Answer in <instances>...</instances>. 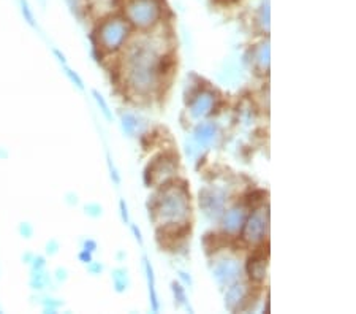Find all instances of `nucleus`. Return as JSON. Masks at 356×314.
<instances>
[{
  "label": "nucleus",
  "mask_w": 356,
  "mask_h": 314,
  "mask_svg": "<svg viewBox=\"0 0 356 314\" xmlns=\"http://www.w3.org/2000/svg\"><path fill=\"white\" fill-rule=\"evenodd\" d=\"M159 45L156 40L141 38L131 43L124 62L125 84L136 95H152L162 88L163 79L159 73Z\"/></svg>",
  "instance_id": "1"
},
{
  "label": "nucleus",
  "mask_w": 356,
  "mask_h": 314,
  "mask_svg": "<svg viewBox=\"0 0 356 314\" xmlns=\"http://www.w3.org/2000/svg\"><path fill=\"white\" fill-rule=\"evenodd\" d=\"M147 210L149 218L157 226H175L186 224L192 216L191 194L187 189V182L173 180L160 186L152 197H149Z\"/></svg>",
  "instance_id": "2"
},
{
  "label": "nucleus",
  "mask_w": 356,
  "mask_h": 314,
  "mask_svg": "<svg viewBox=\"0 0 356 314\" xmlns=\"http://www.w3.org/2000/svg\"><path fill=\"white\" fill-rule=\"evenodd\" d=\"M131 33L130 22L122 16H108L95 29L97 48L103 53H116L127 43Z\"/></svg>",
  "instance_id": "3"
},
{
  "label": "nucleus",
  "mask_w": 356,
  "mask_h": 314,
  "mask_svg": "<svg viewBox=\"0 0 356 314\" xmlns=\"http://www.w3.org/2000/svg\"><path fill=\"white\" fill-rule=\"evenodd\" d=\"M162 16V0H129L125 5V19L140 31H151L157 27Z\"/></svg>",
  "instance_id": "4"
},
{
  "label": "nucleus",
  "mask_w": 356,
  "mask_h": 314,
  "mask_svg": "<svg viewBox=\"0 0 356 314\" xmlns=\"http://www.w3.org/2000/svg\"><path fill=\"white\" fill-rule=\"evenodd\" d=\"M179 157L175 152H163L154 157L145 170V185L147 187H160L177 178Z\"/></svg>",
  "instance_id": "5"
},
{
  "label": "nucleus",
  "mask_w": 356,
  "mask_h": 314,
  "mask_svg": "<svg viewBox=\"0 0 356 314\" xmlns=\"http://www.w3.org/2000/svg\"><path fill=\"white\" fill-rule=\"evenodd\" d=\"M269 235V205L263 203L260 207L254 208L250 214H247L241 238L245 244L250 246H261L268 242Z\"/></svg>",
  "instance_id": "6"
},
{
  "label": "nucleus",
  "mask_w": 356,
  "mask_h": 314,
  "mask_svg": "<svg viewBox=\"0 0 356 314\" xmlns=\"http://www.w3.org/2000/svg\"><path fill=\"white\" fill-rule=\"evenodd\" d=\"M200 208L209 221H220L227 210V194L219 187H204L198 196Z\"/></svg>",
  "instance_id": "7"
},
{
  "label": "nucleus",
  "mask_w": 356,
  "mask_h": 314,
  "mask_svg": "<svg viewBox=\"0 0 356 314\" xmlns=\"http://www.w3.org/2000/svg\"><path fill=\"white\" fill-rule=\"evenodd\" d=\"M212 278L220 289H227L228 285L238 283L243 279V264L238 257L227 256L216 262L212 267Z\"/></svg>",
  "instance_id": "8"
},
{
  "label": "nucleus",
  "mask_w": 356,
  "mask_h": 314,
  "mask_svg": "<svg viewBox=\"0 0 356 314\" xmlns=\"http://www.w3.org/2000/svg\"><path fill=\"white\" fill-rule=\"evenodd\" d=\"M250 300H252L250 285L247 283L238 281L227 288L223 305H225L227 311L238 313V311H245L247 306L250 305Z\"/></svg>",
  "instance_id": "9"
},
{
  "label": "nucleus",
  "mask_w": 356,
  "mask_h": 314,
  "mask_svg": "<svg viewBox=\"0 0 356 314\" xmlns=\"http://www.w3.org/2000/svg\"><path fill=\"white\" fill-rule=\"evenodd\" d=\"M249 208L245 207L244 203H236L233 207L223 211L220 224H222V232L228 237H238L241 235V230H243L244 222L247 219V214H249Z\"/></svg>",
  "instance_id": "10"
},
{
  "label": "nucleus",
  "mask_w": 356,
  "mask_h": 314,
  "mask_svg": "<svg viewBox=\"0 0 356 314\" xmlns=\"http://www.w3.org/2000/svg\"><path fill=\"white\" fill-rule=\"evenodd\" d=\"M217 104V93L214 89H200L193 94V99L188 105V113L193 119H204L214 111Z\"/></svg>",
  "instance_id": "11"
},
{
  "label": "nucleus",
  "mask_w": 356,
  "mask_h": 314,
  "mask_svg": "<svg viewBox=\"0 0 356 314\" xmlns=\"http://www.w3.org/2000/svg\"><path fill=\"white\" fill-rule=\"evenodd\" d=\"M268 249L265 251L263 248L255 249L252 256L247 259L245 264V272L249 275V279L252 283L260 284L266 279L268 276Z\"/></svg>",
  "instance_id": "12"
},
{
  "label": "nucleus",
  "mask_w": 356,
  "mask_h": 314,
  "mask_svg": "<svg viewBox=\"0 0 356 314\" xmlns=\"http://www.w3.org/2000/svg\"><path fill=\"white\" fill-rule=\"evenodd\" d=\"M219 135V125L214 121H203L195 125L192 132V140L200 148H208L216 141Z\"/></svg>",
  "instance_id": "13"
},
{
  "label": "nucleus",
  "mask_w": 356,
  "mask_h": 314,
  "mask_svg": "<svg viewBox=\"0 0 356 314\" xmlns=\"http://www.w3.org/2000/svg\"><path fill=\"white\" fill-rule=\"evenodd\" d=\"M252 64H254L257 73L268 75L269 67H271V45L269 40H263L252 49Z\"/></svg>",
  "instance_id": "14"
},
{
  "label": "nucleus",
  "mask_w": 356,
  "mask_h": 314,
  "mask_svg": "<svg viewBox=\"0 0 356 314\" xmlns=\"http://www.w3.org/2000/svg\"><path fill=\"white\" fill-rule=\"evenodd\" d=\"M143 267H145L146 273V281H147V292H149V304H151L152 313H159L160 308V299L157 292V281H156V272H154V267L149 260V257L145 254L143 256Z\"/></svg>",
  "instance_id": "15"
},
{
  "label": "nucleus",
  "mask_w": 356,
  "mask_h": 314,
  "mask_svg": "<svg viewBox=\"0 0 356 314\" xmlns=\"http://www.w3.org/2000/svg\"><path fill=\"white\" fill-rule=\"evenodd\" d=\"M255 24L258 31L269 33L271 31V0H263L255 15Z\"/></svg>",
  "instance_id": "16"
},
{
  "label": "nucleus",
  "mask_w": 356,
  "mask_h": 314,
  "mask_svg": "<svg viewBox=\"0 0 356 314\" xmlns=\"http://www.w3.org/2000/svg\"><path fill=\"white\" fill-rule=\"evenodd\" d=\"M111 279H113V288L118 294H124L130 289L131 279H130V275H129V270L125 267L114 268L113 273H111Z\"/></svg>",
  "instance_id": "17"
},
{
  "label": "nucleus",
  "mask_w": 356,
  "mask_h": 314,
  "mask_svg": "<svg viewBox=\"0 0 356 314\" xmlns=\"http://www.w3.org/2000/svg\"><path fill=\"white\" fill-rule=\"evenodd\" d=\"M140 127H141V121L135 113L125 111L120 114V129H122V132L125 135L136 136V134L140 132Z\"/></svg>",
  "instance_id": "18"
},
{
  "label": "nucleus",
  "mask_w": 356,
  "mask_h": 314,
  "mask_svg": "<svg viewBox=\"0 0 356 314\" xmlns=\"http://www.w3.org/2000/svg\"><path fill=\"white\" fill-rule=\"evenodd\" d=\"M171 292H173V297H175L176 308L186 306L188 310V297H187L186 285L179 281H173L171 283Z\"/></svg>",
  "instance_id": "19"
},
{
  "label": "nucleus",
  "mask_w": 356,
  "mask_h": 314,
  "mask_svg": "<svg viewBox=\"0 0 356 314\" xmlns=\"http://www.w3.org/2000/svg\"><path fill=\"white\" fill-rule=\"evenodd\" d=\"M92 95H94L95 104H97V107L100 108L103 118H105L108 123H113L114 121V114H113V110L110 108V105H108V102H106L105 97H103L97 89H92Z\"/></svg>",
  "instance_id": "20"
},
{
  "label": "nucleus",
  "mask_w": 356,
  "mask_h": 314,
  "mask_svg": "<svg viewBox=\"0 0 356 314\" xmlns=\"http://www.w3.org/2000/svg\"><path fill=\"white\" fill-rule=\"evenodd\" d=\"M49 281H51L49 275L44 272V268H42V270H32V276H31L32 289L42 290L44 288H48Z\"/></svg>",
  "instance_id": "21"
},
{
  "label": "nucleus",
  "mask_w": 356,
  "mask_h": 314,
  "mask_svg": "<svg viewBox=\"0 0 356 314\" xmlns=\"http://www.w3.org/2000/svg\"><path fill=\"white\" fill-rule=\"evenodd\" d=\"M19 7H21V13L24 16V21L27 24H31L32 27H37L35 22V15H33V10L29 3V0H19Z\"/></svg>",
  "instance_id": "22"
},
{
  "label": "nucleus",
  "mask_w": 356,
  "mask_h": 314,
  "mask_svg": "<svg viewBox=\"0 0 356 314\" xmlns=\"http://www.w3.org/2000/svg\"><path fill=\"white\" fill-rule=\"evenodd\" d=\"M106 162H108V168H110V176H111L113 182L116 186H120V182H122V176H120V171L118 170L116 164L113 162V157L110 152H106Z\"/></svg>",
  "instance_id": "23"
},
{
  "label": "nucleus",
  "mask_w": 356,
  "mask_h": 314,
  "mask_svg": "<svg viewBox=\"0 0 356 314\" xmlns=\"http://www.w3.org/2000/svg\"><path fill=\"white\" fill-rule=\"evenodd\" d=\"M84 213L92 219H99L103 216V207L97 202H90L88 205H84Z\"/></svg>",
  "instance_id": "24"
},
{
  "label": "nucleus",
  "mask_w": 356,
  "mask_h": 314,
  "mask_svg": "<svg viewBox=\"0 0 356 314\" xmlns=\"http://www.w3.org/2000/svg\"><path fill=\"white\" fill-rule=\"evenodd\" d=\"M62 67H64V73L67 75V78L70 79L72 84H73V86H76V88H78L79 91H84V81H83V78L79 77L76 72L72 70V68L68 67L67 64H64Z\"/></svg>",
  "instance_id": "25"
},
{
  "label": "nucleus",
  "mask_w": 356,
  "mask_h": 314,
  "mask_svg": "<svg viewBox=\"0 0 356 314\" xmlns=\"http://www.w3.org/2000/svg\"><path fill=\"white\" fill-rule=\"evenodd\" d=\"M67 3L73 13L79 16L86 10V3H88V0H67Z\"/></svg>",
  "instance_id": "26"
},
{
  "label": "nucleus",
  "mask_w": 356,
  "mask_h": 314,
  "mask_svg": "<svg viewBox=\"0 0 356 314\" xmlns=\"http://www.w3.org/2000/svg\"><path fill=\"white\" fill-rule=\"evenodd\" d=\"M119 210H120V218H122L124 224H130L129 205H127V202H125V198H119Z\"/></svg>",
  "instance_id": "27"
},
{
  "label": "nucleus",
  "mask_w": 356,
  "mask_h": 314,
  "mask_svg": "<svg viewBox=\"0 0 356 314\" xmlns=\"http://www.w3.org/2000/svg\"><path fill=\"white\" fill-rule=\"evenodd\" d=\"M103 270H105V265H103L102 262L92 260V262H89V264H88V272L90 273V275L99 276V275H102Z\"/></svg>",
  "instance_id": "28"
},
{
  "label": "nucleus",
  "mask_w": 356,
  "mask_h": 314,
  "mask_svg": "<svg viewBox=\"0 0 356 314\" xmlns=\"http://www.w3.org/2000/svg\"><path fill=\"white\" fill-rule=\"evenodd\" d=\"M62 306V301L60 300H56V299H46L44 301V310L48 313H54L57 308Z\"/></svg>",
  "instance_id": "29"
},
{
  "label": "nucleus",
  "mask_w": 356,
  "mask_h": 314,
  "mask_svg": "<svg viewBox=\"0 0 356 314\" xmlns=\"http://www.w3.org/2000/svg\"><path fill=\"white\" fill-rule=\"evenodd\" d=\"M19 233L24 238H32L33 235V227L32 224H29V222H21L19 226Z\"/></svg>",
  "instance_id": "30"
},
{
  "label": "nucleus",
  "mask_w": 356,
  "mask_h": 314,
  "mask_svg": "<svg viewBox=\"0 0 356 314\" xmlns=\"http://www.w3.org/2000/svg\"><path fill=\"white\" fill-rule=\"evenodd\" d=\"M81 249L89 251V253H95V251L99 249V243H97L94 238H86L84 242H83V248Z\"/></svg>",
  "instance_id": "31"
},
{
  "label": "nucleus",
  "mask_w": 356,
  "mask_h": 314,
  "mask_svg": "<svg viewBox=\"0 0 356 314\" xmlns=\"http://www.w3.org/2000/svg\"><path fill=\"white\" fill-rule=\"evenodd\" d=\"M78 259L83 262V264H86L88 265L89 262H92L94 260V253H89V251H86V249H81V253H79V256H78Z\"/></svg>",
  "instance_id": "32"
},
{
  "label": "nucleus",
  "mask_w": 356,
  "mask_h": 314,
  "mask_svg": "<svg viewBox=\"0 0 356 314\" xmlns=\"http://www.w3.org/2000/svg\"><path fill=\"white\" fill-rule=\"evenodd\" d=\"M130 228H131V233H134V237H135V240L138 242V244H141V246H143V243H145V240H143L141 228L138 227L136 224H131V226H130Z\"/></svg>",
  "instance_id": "33"
},
{
  "label": "nucleus",
  "mask_w": 356,
  "mask_h": 314,
  "mask_svg": "<svg viewBox=\"0 0 356 314\" xmlns=\"http://www.w3.org/2000/svg\"><path fill=\"white\" fill-rule=\"evenodd\" d=\"M57 251H59V243H57L56 240H51V242L46 243V253L49 256L57 254Z\"/></svg>",
  "instance_id": "34"
},
{
  "label": "nucleus",
  "mask_w": 356,
  "mask_h": 314,
  "mask_svg": "<svg viewBox=\"0 0 356 314\" xmlns=\"http://www.w3.org/2000/svg\"><path fill=\"white\" fill-rule=\"evenodd\" d=\"M179 278H181V281H182L184 285H188V288H192V285H193V279H192L191 275H188V273L179 272Z\"/></svg>",
  "instance_id": "35"
},
{
  "label": "nucleus",
  "mask_w": 356,
  "mask_h": 314,
  "mask_svg": "<svg viewBox=\"0 0 356 314\" xmlns=\"http://www.w3.org/2000/svg\"><path fill=\"white\" fill-rule=\"evenodd\" d=\"M56 278L59 279V281H65V279L68 278V272H67V268H57L56 270Z\"/></svg>",
  "instance_id": "36"
},
{
  "label": "nucleus",
  "mask_w": 356,
  "mask_h": 314,
  "mask_svg": "<svg viewBox=\"0 0 356 314\" xmlns=\"http://www.w3.org/2000/svg\"><path fill=\"white\" fill-rule=\"evenodd\" d=\"M67 203L68 205H76L78 203V196H76V194H73V192L67 194Z\"/></svg>",
  "instance_id": "37"
},
{
  "label": "nucleus",
  "mask_w": 356,
  "mask_h": 314,
  "mask_svg": "<svg viewBox=\"0 0 356 314\" xmlns=\"http://www.w3.org/2000/svg\"><path fill=\"white\" fill-rule=\"evenodd\" d=\"M54 54H56V57H57V61H59L62 65H64V64H67V59H65V56H64V54H62V53H60V51H59V49H57V48H54Z\"/></svg>",
  "instance_id": "38"
},
{
  "label": "nucleus",
  "mask_w": 356,
  "mask_h": 314,
  "mask_svg": "<svg viewBox=\"0 0 356 314\" xmlns=\"http://www.w3.org/2000/svg\"><path fill=\"white\" fill-rule=\"evenodd\" d=\"M116 259H118L119 262H122V260L125 259V253H124V251H119L118 256H116Z\"/></svg>",
  "instance_id": "39"
},
{
  "label": "nucleus",
  "mask_w": 356,
  "mask_h": 314,
  "mask_svg": "<svg viewBox=\"0 0 356 314\" xmlns=\"http://www.w3.org/2000/svg\"><path fill=\"white\" fill-rule=\"evenodd\" d=\"M40 2H42V3L44 5V2H46V0H40Z\"/></svg>",
  "instance_id": "40"
}]
</instances>
